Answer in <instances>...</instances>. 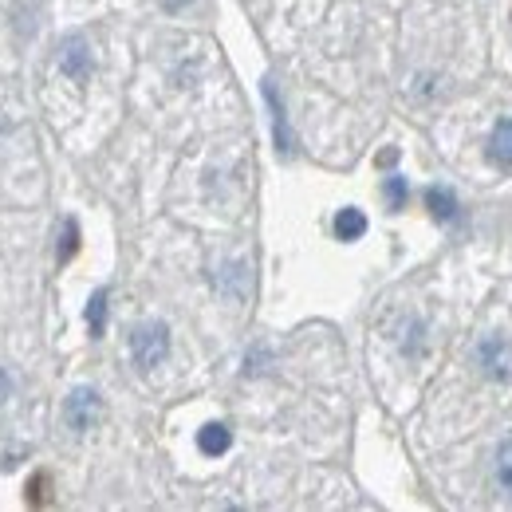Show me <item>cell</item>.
Segmentation results:
<instances>
[{
	"label": "cell",
	"instance_id": "obj_1",
	"mask_svg": "<svg viewBox=\"0 0 512 512\" xmlns=\"http://www.w3.org/2000/svg\"><path fill=\"white\" fill-rule=\"evenodd\" d=\"M130 355L142 371H154L158 363H166L170 355V331L166 323H142L130 331Z\"/></svg>",
	"mask_w": 512,
	"mask_h": 512
},
{
	"label": "cell",
	"instance_id": "obj_2",
	"mask_svg": "<svg viewBox=\"0 0 512 512\" xmlns=\"http://www.w3.org/2000/svg\"><path fill=\"white\" fill-rule=\"evenodd\" d=\"M103 418V398H99V390H91V386H79V390H71V398L64 402V422L71 430H91L95 422Z\"/></svg>",
	"mask_w": 512,
	"mask_h": 512
},
{
	"label": "cell",
	"instance_id": "obj_3",
	"mask_svg": "<svg viewBox=\"0 0 512 512\" xmlns=\"http://www.w3.org/2000/svg\"><path fill=\"white\" fill-rule=\"evenodd\" d=\"M477 355H481L485 375H493V379H509L512 375V343H505V339H485Z\"/></svg>",
	"mask_w": 512,
	"mask_h": 512
},
{
	"label": "cell",
	"instance_id": "obj_4",
	"mask_svg": "<svg viewBox=\"0 0 512 512\" xmlns=\"http://www.w3.org/2000/svg\"><path fill=\"white\" fill-rule=\"evenodd\" d=\"M60 67H64L71 79H87V71H91V56H87L83 40H67L64 52H60Z\"/></svg>",
	"mask_w": 512,
	"mask_h": 512
},
{
	"label": "cell",
	"instance_id": "obj_5",
	"mask_svg": "<svg viewBox=\"0 0 512 512\" xmlns=\"http://www.w3.org/2000/svg\"><path fill=\"white\" fill-rule=\"evenodd\" d=\"M197 446H201V453H209V457H221L225 449L233 446V434H229V426L209 422V426L197 434Z\"/></svg>",
	"mask_w": 512,
	"mask_h": 512
},
{
	"label": "cell",
	"instance_id": "obj_6",
	"mask_svg": "<svg viewBox=\"0 0 512 512\" xmlns=\"http://www.w3.org/2000/svg\"><path fill=\"white\" fill-rule=\"evenodd\" d=\"M363 233H367L363 209H339V213H335V237H339V241H359Z\"/></svg>",
	"mask_w": 512,
	"mask_h": 512
},
{
	"label": "cell",
	"instance_id": "obj_7",
	"mask_svg": "<svg viewBox=\"0 0 512 512\" xmlns=\"http://www.w3.org/2000/svg\"><path fill=\"white\" fill-rule=\"evenodd\" d=\"M489 158L501 162V166H512V119L497 123L493 138H489Z\"/></svg>",
	"mask_w": 512,
	"mask_h": 512
},
{
	"label": "cell",
	"instance_id": "obj_8",
	"mask_svg": "<svg viewBox=\"0 0 512 512\" xmlns=\"http://www.w3.org/2000/svg\"><path fill=\"white\" fill-rule=\"evenodd\" d=\"M426 205H430V213H434L438 221H453V217H457V197H453L446 186H430V190H426Z\"/></svg>",
	"mask_w": 512,
	"mask_h": 512
},
{
	"label": "cell",
	"instance_id": "obj_9",
	"mask_svg": "<svg viewBox=\"0 0 512 512\" xmlns=\"http://www.w3.org/2000/svg\"><path fill=\"white\" fill-rule=\"evenodd\" d=\"M264 99L272 103V119H276V142H280V150H284V154H292V134H288V119H284V107H280V99H276V87H272V83H264Z\"/></svg>",
	"mask_w": 512,
	"mask_h": 512
},
{
	"label": "cell",
	"instance_id": "obj_10",
	"mask_svg": "<svg viewBox=\"0 0 512 512\" xmlns=\"http://www.w3.org/2000/svg\"><path fill=\"white\" fill-rule=\"evenodd\" d=\"M497 477H501L505 489H512V434L497 449Z\"/></svg>",
	"mask_w": 512,
	"mask_h": 512
},
{
	"label": "cell",
	"instance_id": "obj_11",
	"mask_svg": "<svg viewBox=\"0 0 512 512\" xmlns=\"http://www.w3.org/2000/svg\"><path fill=\"white\" fill-rule=\"evenodd\" d=\"M103 312H107V292H95L91 296V308H87V323L95 335H103Z\"/></svg>",
	"mask_w": 512,
	"mask_h": 512
},
{
	"label": "cell",
	"instance_id": "obj_12",
	"mask_svg": "<svg viewBox=\"0 0 512 512\" xmlns=\"http://www.w3.org/2000/svg\"><path fill=\"white\" fill-rule=\"evenodd\" d=\"M386 201H390V209L406 205V182L402 178H386Z\"/></svg>",
	"mask_w": 512,
	"mask_h": 512
},
{
	"label": "cell",
	"instance_id": "obj_13",
	"mask_svg": "<svg viewBox=\"0 0 512 512\" xmlns=\"http://www.w3.org/2000/svg\"><path fill=\"white\" fill-rule=\"evenodd\" d=\"M75 253V225H67V237H64V253H60V260H67V256Z\"/></svg>",
	"mask_w": 512,
	"mask_h": 512
},
{
	"label": "cell",
	"instance_id": "obj_14",
	"mask_svg": "<svg viewBox=\"0 0 512 512\" xmlns=\"http://www.w3.org/2000/svg\"><path fill=\"white\" fill-rule=\"evenodd\" d=\"M186 4H190V0H162L166 12H178V8H186Z\"/></svg>",
	"mask_w": 512,
	"mask_h": 512
},
{
	"label": "cell",
	"instance_id": "obj_15",
	"mask_svg": "<svg viewBox=\"0 0 512 512\" xmlns=\"http://www.w3.org/2000/svg\"><path fill=\"white\" fill-rule=\"evenodd\" d=\"M4 394H8V375H4V367H0V402H4Z\"/></svg>",
	"mask_w": 512,
	"mask_h": 512
}]
</instances>
